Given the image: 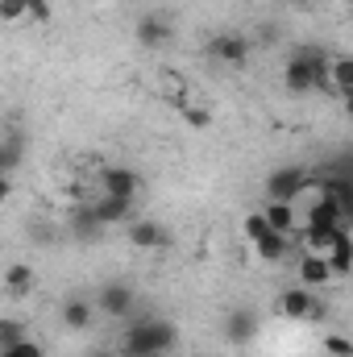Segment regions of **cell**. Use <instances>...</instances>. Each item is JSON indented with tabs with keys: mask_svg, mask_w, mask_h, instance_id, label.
Listing matches in <instances>:
<instances>
[{
	"mask_svg": "<svg viewBox=\"0 0 353 357\" xmlns=\"http://www.w3.org/2000/svg\"><path fill=\"white\" fill-rule=\"evenodd\" d=\"M241 229H246V237H250V245H254V241H258V237L266 233V220H262V212H250Z\"/></svg>",
	"mask_w": 353,
	"mask_h": 357,
	"instance_id": "25",
	"label": "cell"
},
{
	"mask_svg": "<svg viewBox=\"0 0 353 357\" xmlns=\"http://www.w3.org/2000/svg\"><path fill=\"white\" fill-rule=\"evenodd\" d=\"M0 357H46L42 354V345L33 341V337H21V341H13V345H4Z\"/></svg>",
	"mask_w": 353,
	"mask_h": 357,
	"instance_id": "21",
	"label": "cell"
},
{
	"mask_svg": "<svg viewBox=\"0 0 353 357\" xmlns=\"http://www.w3.org/2000/svg\"><path fill=\"white\" fill-rule=\"evenodd\" d=\"M96 183H100L104 195H125V199H137V191H142V175H137L133 167H121V162L100 167Z\"/></svg>",
	"mask_w": 353,
	"mask_h": 357,
	"instance_id": "9",
	"label": "cell"
},
{
	"mask_svg": "<svg viewBox=\"0 0 353 357\" xmlns=\"http://www.w3.org/2000/svg\"><path fill=\"white\" fill-rule=\"evenodd\" d=\"M283 84L295 96H308V91H329V54L320 46H299L287 67H283Z\"/></svg>",
	"mask_w": 353,
	"mask_h": 357,
	"instance_id": "2",
	"label": "cell"
},
{
	"mask_svg": "<svg viewBox=\"0 0 353 357\" xmlns=\"http://www.w3.org/2000/svg\"><path fill=\"white\" fill-rule=\"evenodd\" d=\"M329 91H337V96H353V59L345 54H337V59H329Z\"/></svg>",
	"mask_w": 353,
	"mask_h": 357,
	"instance_id": "16",
	"label": "cell"
},
{
	"mask_svg": "<svg viewBox=\"0 0 353 357\" xmlns=\"http://www.w3.org/2000/svg\"><path fill=\"white\" fill-rule=\"evenodd\" d=\"M29 0H0V21H21Z\"/></svg>",
	"mask_w": 353,
	"mask_h": 357,
	"instance_id": "24",
	"label": "cell"
},
{
	"mask_svg": "<svg viewBox=\"0 0 353 357\" xmlns=\"http://www.w3.org/2000/svg\"><path fill=\"white\" fill-rule=\"evenodd\" d=\"M262 220H266V229L291 237V233H295V204H278V199H270L266 212H262Z\"/></svg>",
	"mask_w": 353,
	"mask_h": 357,
	"instance_id": "18",
	"label": "cell"
},
{
	"mask_svg": "<svg viewBox=\"0 0 353 357\" xmlns=\"http://www.w3.org/2000/svg\"><path fill=\"white\" fill-rule=\"evenodd\" d=\"M324 354L329 357H353L350 337H345V333H329V337H324Z\"/></svg>",
	"mask_w": 353,
	"mask_h": 357,
	"instance_id": "22",
	"label": "cell"
},
{
	"mask_svg": "<svg viewBox=\"0 0 353 357\" xmlns=\"http://www.w3.org/2000/svg\"><path fill=\"white\" fill-rule=\"evenodd\" d=\"M274 307L283 320H320L324 316V303L312 295V287H287Z\"/></svg>",
	"mask_w": 353,
	"mask_h": 357,
	"instance_id": "7",
	"label": "cell"
},
{
	"mask_svg": "<svg viewBox=\"0 0 353 357\" xmlns=\"http://www.w3.org/2000/svg\"><path fill=\"white\" fill-rule=\"evenodd\" d=\"M287 4H308V0H287Z\"/></svg>",
	"mask_w": 353,
	"mask_h": 357,
	"instance_id": "29",
	"label": "cell"
},
{
	"mask_svg": "<svg viewBox=\"0 0 353 357\" xmlns=\"http://www.w3.org/2000/svg\"><path fill=\"white\" fill-rule=\"evenodd\" d=\"M25 17H29V21H50V17H54V13H50V0H29V4H25Z\"/></svg>",
	"mask_w": 353,
	"mask_h": 357,
	"instance_id": "26",
	"label": "cell"
},
{
	"mask_svg": "<svg viewBox=\"0 0 353 357\" xmlns=\"http://www.w3.org/2000/svg\"><path fill=\"white\" fill-rule=\"evenodd\" d=\"M258 337V312L254 307H233L225 316V341L229 345H250Z\"/></svg>",
	"mask_w": 353,
	"mask_h": 357,
	"instance_id": "11",
	"label": "cell"
},
{
	"mask_svg": "<svg viewBox=\"0 0 353 357\" xmlns=\"http://www.w3.org/2000/svg\"><path fill=\"white\" fill-rule=\"evenodd\" d=\"M33 287H38V270L29 266V262H13V266L4 270V295L8 299H29L33 295Z\"/></svg>",
	"mask_w": 353,
	"mask_h": 357,
	"instance_id": "12",
	"label": "cell"
},
{
	"mask_svg": "<svg viewBox=\"0 0 353 357\" xmlns=\"http://www.w3.org/2000/svg\"><path fill=\"white\" fill-rule=\"evenodd\" d=\"M208 54L216 63H225V67H246L250 54H254V38L250 33H216L208 42Z\"/></svg>",
	"mask_w": 353,
	"mask_h": 357,
	"instance_id": "8",
	"label": "cell"
},
{
	"mask_svg": "<svg viewBox=\"0 0 353 357\" xmlns=\"http://www.w3.org/2000/svg\"><path fill=\"white\" fill-rule=\"evenodd\" d=\"M8 195H13V178H8V175H0V204H4Z\"/></svg>",
	"mask_w": 353,
	"mask_h": 357,
	"instance_id": "27",
	"label": "cell"
},
{
	"mask_svg": "<svg viewBox=\"0 0 353 357\" xmlns=\"http://www.w3.org/2000/svg\"><path fill=\"white\" fill-rule=\"evenodd\" d=\"M100 233H104V225L91 216V204L71 208V237H75V241H96Z\"/></svg>",
	"mask_w": 353,
	"mask_h": 357,
	"instance_id": "17",
	"label": "cell"
},
{
	"mask_svg": "<svg viewBox=\"0 0 353 357\" xmlns=\"http://www.w3.org/2000/svg\"><path fill=\"white\" fill-rule=\"evenodd\" d=\"M254 250H258V258H262V262H283V258L291 254V237H287V233L266 229L262 237L254 241Z\"/></svg>",
	"mask_w": 353,
	"mask_h": 357,
	"instance_id": "15",
	"label": "cell"
},
{
	"mask_svg": "<svg viewBox=\"0 0 353 357\" xmlns=\"http://www.w3.org/2000/svg\"><path fill=\"white\" fill-rule=\"evenodd\" d=\"M88 357H121V354H117V349H91Z\"/></svg>",
	"mask_w": 353,
	"mask_h": 357,
	"instance_id": "28",
	"label": "cell"
},
{
	"mask_svg": "<svg viewBox=\"0 0 353 357\" xmlns=\"http://www.w3.org/2000/svg\"><path fill=\"white\" fill-rule=\"evenodd\" d=\"M295 274H299V287H324V282H333L329 258H324V254H312V250L299 258V270H295Z\"/></svg>",
	"mask_w": 353,
	"mask_h": 357,
	"instance_id": "14",
	"label": "cell"
},
{
	"mask_svg": "<svg viewBox=\"0 0 353 357\" xmlns=\"http://www.w3.org/2000/svg\"><path fill=\"white\" fill-rule=\"evenodd\" d=\"M117 345H121L117 349L121 357H167L179 345V328L163 316H146V320H133Z\"/></svg>",
	"mask_w": 353,
	"mask_h": 357,
	"instance_id": "1",
	"label": "cell"
},
{
	"mask_svg": "<svg viewBox=\"0 0 353 357\" xmlns=\"http://www.w3.org/2000/svg\"><path fill=\"white\" fill-rule=\"evenodd\" d=\"M183 116H187V125H195V129H208V125H212L208 108H200V104H183Z\"/></svg>",
	"mask_w": 353,
	"mask_h": 357,
	"instance_id": "23",
	"label": "cell"
},
{
	"mask_svg": "<svg viewBox=\"0 0 353 357\" xmlns=\"http://www.w3.org/2000/svg\"><path fill=\"white\" fill-rule=\"evenodd\" d=\"M125 233H129V245L133 250H146V254H167L175 245V233L163 220H154V216H133L125 225Z\"/></svg>",
	"mask_w": 353,
	"mask_h": 357,
	"instance_id": "4",
	"label": "cell"
},
{
	"mask_svg": "<svg viewBox=\"0 0 353 357\" xmlns=\"http://www.w3.org/2000/svg\"><path fill=\"white\" fill-rule=\"evenodd\" d=\"M63 328H71V333H88L91 324H96V303H91L88 295H71L67 303H63Z\"/></svg>",
	"mask_w": 353,
	"mask_h": 357,
	"instance_id": "13",
	"label": "cell"
},
{
	"mask_svg": "<svg viewBox=\"0 0 353 357\" xmlns=\"http://www.w3.org/2000/svg\"><path fill=\"white\" fill-rule=\"evenodd\" d=\"M21 158H25V146H21L17 137L0 142V175H13V171L21 167Z\"/></svg>",
	"mask_w": 353,
	"mask_h": 357,
	"instance_id": "19",
	"label": "cell"
},
{
	"mask_svg": "<svg viewBox=\"0 0 353 357\" xmlns=\"http://www.w3.org/2000/svg\"><path fill=\"white\" fill-rule=\"evenodd\" d=\"M137 199H125V195H104L100 191V199L91 204V216L104 225V229H112V225H129L133 216H137V208H133Z\"/></svg>",
	"mask_w": 353,
	"mask_h": 357,
	"instance_id": "10",
	"label": "cell"
},
{
	"mask_svg": "<svg viewBox=\"0 0 353 357\" xmlns=\"http://www.w3.org/2000/svg\"><path fill=\"white\" fill-rule=\"evenodd\" d=\"M50 4H54V0H50Z\"/></svg>",
	"mask_w": 353,
	"mask_h": 357,
	"instance_id": "30",
	"label": "cell"
},
{
	"mask_svg": "<svg viewBox=\"0 0 353 357\" xmlns=\"http://www.w3.org/2000/svg\"><path fill=\"white\" fill-rule=\"evenodd\" d=\"M21 337H29L25 320H21V316H0V349L13 345V341H21Z\"/></svg>",
	"mask_w": 353,
	"mask_h": 357,
	"instance_id": "20",
	"label": "cell"
},
{
	"mask_svg": "<svg viewBox=\"0 0 353 357\" xmlns=\"http://www.w3.org/2000/svg\"><path fill=\"white\" fill-rule=\"evenodd\" d=\"M308 191H312V171L308 167H274L266 175V195L278 199V204H295Z\"/></svg>",
	"mask_w": 353,
	"mask_h": 357,
	"instance_id": "3",
	"label": "cell"
},
{
	"mask_svg": "<svg viewBox=\"0 0 353 357\" xmlns=\"http://www.w3.org/2000/svg\"><path fill=\"white\" fill-rule=\"evenodd\" d=\"M96 303V316H108V320H129L137 312V291L125 282V278H112L100 287V295L91 299Z\"/></svg>",
	"mask_w": 353,
	"mask_h": 357,
	"instance_id": "5",
	"label": "cell"
},
{
	"mask_svg": "<svg viewBox=\"0 0 353 357\" xmlns=\"http://www.w3.org/2000/svg\"><path fill=\"white\" fill-rule=\"evenodd\" d=\"M133 38H137V46H146V50H163V46H171V38H175V21H171V13H163V8L142 13L137 25H133Z\"/></svg>",
	"mask_w": 353,
	"mask_h": 357,
	"instance_id": "6",
	"label": "cell"
}]
</instances>
